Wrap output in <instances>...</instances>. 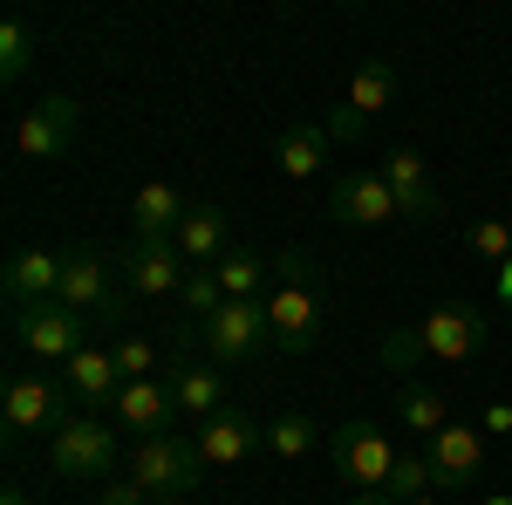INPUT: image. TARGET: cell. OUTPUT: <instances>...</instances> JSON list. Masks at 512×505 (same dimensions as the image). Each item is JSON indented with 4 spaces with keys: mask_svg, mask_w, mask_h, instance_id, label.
<instances>
[{
    "mask_svg": "<svg viewBox=\"0 0 512 505\" xmlns=\"http://www.w3.org/2000/svg\"><path fill=\"white\" fill-rule=\"evenodd\" d=\"M478 349H485V314L465 308V301H444V308H431L417 328H403L396 342H383V362H390V369H410L417 355H437V362H472Z\"/></svg>",
    "mask_w": 512,
    "mask_h": 505,
    "instance_id": "1",
    "label": "cell"
},
{
    "mask_svg": "<svg viewBox=\"0 0 512 505\" xmlns=\"http://www.w3.org/2000/svg\"><path fill=\"white\" fill-rule=\"evenodd\" d=\"M267 321H274V349L308 355L321 342V287L308 253H280V273L267 287Z\"/></svg>",
    "mask_w": 512,
    "mask_h": 505,
    "instance_id": "2",
    "label": "cell"
},
{
    "mask_svg": "<svg viewBox=\"0 0 512 505\" xmlns=\"http://www.w3.org/2000/svg\"><path fill=\"white\" fill-rule=\"evenodd\" d=\"M48 471L69 478V485H110V471H117V430L96 424V417H69L48 437Z\"/></svg>",
    "mask_w": 512,
    "mask_h": 505,
    "instance_id": "3",
    "label": "cell"
},
{
    "mask_svg": "<svg viewBox=\"0 0 512 505\" xmlns=\"http://www.w3.org/2000/svg\"><path fill=\"white\" fill-rule=\"evenodd\" d=\"M62 308H76L89 328H117L123 335V287H117V267L103 260V253H69V267H62Z\"/></svg>",
    "mask_w": 512,
    "mask_h": 505,
    "instance_id": "4",
    "label": "cell"
},
{
    "mask_svg": "<svg viewBox=\"0 0 512 505\" xmlns=\"http://www.w3.org/2000/svg\"><path fill=\"white\" fill-rule=\"evenodd\" d=\"M396 437H383L376 424H342L335 437H328V465H335V478L342 485H355V492H383L390 485V471H396Z\"/></svg>",
    "mask_w": 512,
    "mask_h": 505,
    "instance_id": "5",
    "label": "cell"
},
{
    "mask_svg": "<svg viewBox=\"0 0 512 505\" xmlns=\"http://www.w3.org/2000/svg\"><path fill=\"white\" fill-rule=\"evenodd\" d=\"M7 335L21 355H41V362H69L76 349H89V321L62 301H41V308H7Z\"/></svg>",
    "mask_w": 512,
    "mask_h": 505,
    "instance_id": "6",
    "label": "cell"
},
{
    "mask_svg": "<svg viewBox=\"0 0 512 505\" xmlns=\"http://www.w3.org/2000/svg\"><path fill=\"white\" fill-rule=\"evenodd\" d=\"M192 335L205 342L212 362H226V369H233V362H253V355L274 342V321H267V301H226L212 321H198Z\"/></svg>",
    "mask_w": 512,
    "mask_h": 505,
    "instance_id": "7",
    "label": "cell"
},
{
    "mask_svg": "<svg viewBox=\"0 0 512 505\" xmlns=\"http://www.w3.org/2000/svg\"><path fill=\"white\" fill-rule=\"evenodd\" d=\"M198 471H205V458H198V437H151V444H137V458H130V478L151 492V499H185L198 485Z\"/></svg>",
    "mask_w": 512,
    "mask_h": 505,
    "instance_id": "8",
    "label": "cell"
},
{
    "mask_svg": "<svg viewBox=\"0 0 512 505\" xmlns=\"http://www.w3.org/2000/svg\"><path fill=\"white\" fill-rule=\"evenodd\" d=\"M117 267H123V287H130L137 301H178L192 260L178 253V239H130Z\"/></svg>",
    "mask_w": 512,
    "mask_h": 505,
    "instance_id": "9",
    "label": "cell"
},
{
    "mask_svg": "<svg viewBox=\"0 0 512 505\" xmlns=\"http://www.w3.org/2000/svg\"><path fill=\"white\" fill-rule=\"evenodd\" d=\"M0 424L14 430V437H55V430L69 424L62 417V383L55 376H14L7 396H0Z\"/></svg>",
    "mask_w": 512,
    "mask_h": 505,
    "instance_id": "10",
    "label": "cell"
},
{
    "mask_svg": "<svg viewBox=\"0 0 512 505\" xmlns=\"http://www.w3.org/2000/svg\"><path fill=\"white\" fill-rule=\"evenodd\" d=\"M328 219H342V226H396L403 205H396L383 171H349V178L328 185Z\"/></svg>",
    "mask_w": 512,
    "mask_h": 505,
    "instance_id": "11",
    "label": "cell"
},
{
    "mask_svg": "<svg viewBox=\"0 0 512 505\" xmlns=\"http://www.w3.org/2000/svg\"><path fill=\"white\" fill-rule=\"evenodd\" d=\"M478 465H485V437L465 424H444L437 437H424V471H431L437 492H465L478 485Z\"/></svg>",
    "mask_w": 512,
    "mask_h": 505,
    "instance_id": "12",
    "label": "cell"
},
{
    "mask_svg": "<svg viewBox=\"0 0 512 505\" xmlns=\"http://www.w3.org/2000/svg\"><path fill=\"white\" fill-rule=\"evenodd\" d=\"M62 267H69V253H48V246H21V253H7V273H0L7 308L62 301Z\"/></svg>",
    "mask_w": 512,
    "mask_h": 505,
    "instance_id": "13",
    "label": "cell"
},
{
    "mask_svg": "<svg viewBox=\"0 0 512 505\" xmlns=\"http://www.w3.org/2000/svg\"><path fill=\"white\" fill-rule=\"evenodd\" d=\"M76 130H82V110H76V96H41L35 110L21 117V130H14V151L21 157H62L69 144H76Z\"/></svg>",
    "mask_w": 512,
    "mask_h": 505,
    "instance_id": "14",
    "label": "cell"
},
{
    "mask_svg": "<svg viewBox=\"0 0 512 505\" xmlns=\"http://www.w3.org/2000/svg\"><path fill=\"white\" fill-rule=\"evenodd\" d=\"M390 103H396V69H390V62L355 69V76H349V96H342V110L328 117V137H355L369 117H383Z\"/></svg>",
    "mask_w": 512,
    "mask_h": 505,
    "instance_id": "15",
    "label": "cell"
},
{
    "mask_svg": "<svg viewBox=\"0 0 512 505\" xmlns=\"http://www.w3.org/2000/svg\"><path fill=\"white\" fill-rule=\"evenodd\" d=\"M253 451H267V430L253 424L246 410H219V417L198 424V458H205V465H239V458H253Z\"/></svg>",
    "mask_w": 512,
    "mask_h": 505,
    "instance_id": "16",
    "label": "cell"
},
{
    "mask_svg": "<svg viewBox=\"0 0 512 505\" xmlns=\"http://www.w3.org/2000/svg\"><path fill=\"white\" fill-rule=\"evenodd\" d=\"M110 410H117V424L130 430V437H144V444H151V437H171V417H178L171 383H158V376H151V383H123V396Z\"/></svg>",
    "mask_w": 512,
    "mask_h": 505,
    "instance_id": "17",
    "label": "cell"
},
{
    "mask_svg": "<svg viewBox=\"0 0 512 505\" xmlns=\"http://www.w3.org/2000/svg\"><path fill=\"white\" fill-rule=\"evenodd\" d=\"M62 389L76 396V403H117L123 396V369H117V349H76L62 362Z\"/></svg>",
    "mask_w": 512,
    "mask_h": 505,
    "instance_id": "18",
    "label": "cell"
},
{
    "mask_svg": "<svg viewBox=\"0 0 512 505\" xmlns=\"http://www.w3.org/2000/svg\"><path fill=\"white\" fill-rule=\"evenodd\" d=\"M178 253H185L192 267H219V260L233 253V212H226V205H192L185 226H178Z\"/></svg>",
    "mask_w": 512,
    "mask_h": 505,
    "instance_id": "19",
    "label": "cell"
},
{
    "mask_svg": "<svg viewBox=\"0 0 512 505\" xmlns=\"http://www.w3.org/2000/svg\"><path fill=\"white\" fill-rule=\"evenodd\" d=\"M376 171L390 178L403 219H437V212H444V198H437V185H431V171H424V157H417V151H390Z\"/></svg>",
    "mask_w": 512,
    "mask_h": 505,
    "instance_id": "20",
    "label": "cell"
},
{
    "mask_svg": "<svg viewBox=\"0 0 512 505\" xmlns=\"http://www.w3.org/2000/svg\"><path fill=\"white\" fill-rule=\"evenodd\" d=\"M185 198H178V185H164V178H151L144 192L130 198V226H137V239H178V226H185Z\"/></svg>",
    "mask_w": 512,
    "mask_h": 505,
    "instance_id": "21",
    "label": "cell"
},
{
    "mask_svg": "<svg viewBox=\"0 0 512 505\" xmlns=\"http://www.w3.org/2000/svg\"><path fill=\"white\" fill-rule=\"evenodd\" d=\"M171 403L205 424V417L226 410V376H219L212 362H178V369H171Z\"/></svg>",
    "mask_w": 512,
    "mask_h": 505,
    "instance_id": "22",
    "label": "cell"
},
{
    "mask_svg": "<svg viewBox=\"0 0 512 505\" xmlns=\"http://www.w3.org/2000/svg\"><path fill=\"white\" fill-rule=\"evenodd\" d=\"M328 123H287L274 137V164L287 171V178H315L321 164H328Z\"/></svg>",
    "mask_w": 512,
    "mask_h": 505,
    "instance_id": "23",
    "label": "cell"
},
{
    "mask_svg": "<svg viewBox=\"0 0 512 505\" xmlns=\"http://www.w3.org/2000/svg\"><path fill=\"white\" fill-rule=\"evenodd\" d=\"M219 287H226V301H267V294H260V287H274V280H267V267H260V253H226V260H219Z\"/></svg>",
    "mask_w": 512,
    "mask_h": 505,
    "instance_id": "24",
    "label": "cell"
},
{
    "mask_svg": "<svg viewBox=\"0 0 512 505\" xmlns=\"http://www.w3.org/2000/svg\"><path fill=\"white\" fill-rule=\"evenodd\" d=\"M396 417H403V430H417V437H437V430L451 424L444 417V396L437 389H417V383L396 389Z\"/></svg>",
    "mask_w": 512,
    "mask_h": 505,
    "instance_id": "25",
    "label": "cell"
},
{
    "mask_svg": "<svg viewBox=\"0 0 512 505\" xmlns=\"http://www.w3.org/2000/svg\"><path fill=\"white\" fill-rule=\"evenodd\" d=\"M28 62H35V21L14 14V21L0 28V82H21V76H28Z\"/></svg>",
    "mask_w": 512,
    "mask_h": 505,
    "instance_id": "26",
    "label": "cell"
},
{
    "mask_svg": "<svg viewBox=\"0 0 512 505\" xmlns=\"http://www.w3.org/2000/svg\"><path fill=\"white\" fill-rule=\"evenodd\" d=\"M315 437H321V430L308 424L301 410H287V417L267 424V451H274V458H308V451H315Z\"/></svg>",
    "mask_w": 512,
    "mask_h": 505,
    "instance_id": "27",
    "label": "cell"
},
{
    "mask_svg": "<svg viewBox=\"0 0 512 505\" xmlns=\"http://www.w3.org/2000/svg\"><path fill=\"white\" fill-rule=\"evenodd\" d=\"M178 308L192 314V321H212V314L226 308V287H219V273H212V267H192V273H185V294H178Z\"/></svg>",
    "mask_w": 512,
    "mask_h": 505,
    "instance_id": "28",
    "label": "cell"
},
{
    "mask_svg": "<svg viewBox=\"0 0 512 505\" xmlns=\"http://www.w3.org/2000/svg\"><path fill=\"white\" fill-rule=\"evenodd\" d=\"M465 246H472L478 260L506 267V260H512V226H506V219H478V226H465Z\"/></svg>",
    "mask_w": 512,
    "mask_h": 505,
    "instance_id": "29",
    "label": "cell"
},
{
    "mask_svg": "<svg viewBox=\"0 0 512 505\" xmlns=\"http://www.w3.org/2000/svg\"><path fill=\"white\" fill-rule=\"evenodd\" d=\"M110 349H117V369H123V383H151V369H158V349H151L144 335H117Z\"/></svg>",
    "mask_w": 512,
    "mask_h": 505,
    "instance_id": "30",
    "label": "cell"
},
{
    "mask_svg": "<svg viewBox=\"0 0 512 505\" xmlns=\"http://www.w3.org/2000/svg\"><path fill=\"white\" fill-rule=\"evenodd\" d=\"M424 485H431V471H424V451H417V458H396L383 499H390V505H410V499H424Z\"/></svg>",
    "mask_w": 512,
    "mask_h": 505,
    "instance_id": "31",
    "label": "cell"
},
{
    "mask_svg": "<svg viewBox=\"0 0 512 505\" xmlns=\"http://www.w3.org/2000/svg\"><path fill=\"white\" fill-rule=\"evenodd\" d=\"M96 505H151V492L137 478H110V485H96Z\"/></svg>",
    "mask_w": 512,
    "mask_h": 505,
    "instance_id": "32",
    "label": "cell"
},
{
    "mask_svg": "<svg viewBox=\"0 0 512 505\" xmlns=\"http://www.w3.org/2000/svg\"><path fill=\"white\" fill-rule=\"evenodd\" d=\"M485 430L506 437V430H512V403H492V410H485Z\"/></svg>",
    "mask_w": 512,
    "mask_h": 505,
    "instance_id": "33",
    "label": "cell"
},
{
    "mask_svg": "<svg viewBox=\"0 0 512 505\" xmlns=\"http://www.w3.org/2000/svg\"><path fill=\"white\" fill-rule=\"evenodd\" d=\"M499 308L512 314V260H506V267H499Z\"/></svg>",
    "mask_w": 512,
    "mask_h": 505,
    "instance_id": "34",
    "label": "cell"
},
{
    "mask_svg": "<svg viewBox=\"0 0 512 505\" xmlns=\"http://www.w3.org/2000/svg\"><path fill=\"white\" fill-rule=\"evenodd\" d=\"M349 505H390V499H383V492H355Z\"/></svg>",
    "mask_w": 512,
    "mask_h": 505,
    "instance_id": "35",
    "label": "cell"
},
{
    "mask_svg": "<svg viewBox=\"0 0 512 505\" xmlns=\"http://www.w3.org/2000/svg\"><path fill=\"white\" fill-rule=\"evenodd\" d=\"M0 505H28V492H14V485H7V492H0Z\"/></svg>",
    "mask_w": 512,
    "mask_h": 505,
    "instance_id": "36",
    "label": "cell"
},
{
    "mask_svg": "<svg viewBox=\"0 0 512 505\" xmlns=\"http://www.w3.org/2000/svg\"><path fill=\"white\" fill-rule=\"evenodd\" d=\"M151 505H185V499H151Z\"/></svg>",
    "mask_w": 512,
    "mask_h": 505,
    "instance_id": "37",
    "label": "cell"
},
{
    "mask_svg": "<svg viewBox=\"0 0 512 505\" xmlns=\"http://www.w3.org/2000/svg\"><path fill=\"white\" fill-rule=\"evenodd\" d=\"M410 505H437V499H410Z\"/></svg>",
    "mask_w": 512,
    "mask_h": 505,
    "instance_id": "38",
    "label": "cell"
},
{
    "mask_svg": "<svg viewBox=\"0 0 512 505\" xmlns=\"http://www.w3.org/2000/svg\"><path fill=\"white\" fill-rule=\"evenodd\" d=\"M485 505H512V499H485Z\"/></svg>",
    "mask_w": 512,
    "mask_h": 505,
    "instance_id": "39",
    "label": "cell"
}]
</instances>
